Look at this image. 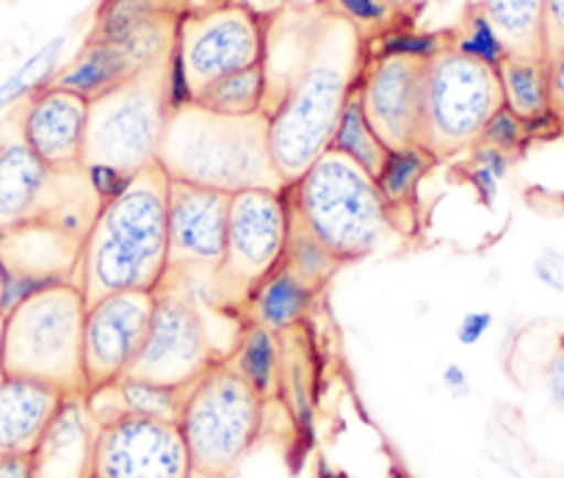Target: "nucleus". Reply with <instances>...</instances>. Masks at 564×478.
<instances>
[{
    "label": "nucleus",
    "mask_w": 564,
    "mask_h": 478,
    "mask_svg": "<svg viewBox=\"0 0 564 478\" xmlns=\"http://www.w3.org/2000/svg\"><path fill=\"white\" fill-rule=\"evenodd\" d=\"M435 155L430 150H423L421 144H412V146H401V150H388L384 155V164L382 170L377 172V188L382 194V199L388 203L390 216H393V225H395V216L401 210H410L415 205L417 197V188L421 183L426 181V175L432 172V166H437Z\"/></svg>",
    "instance_id": "obj_24"
},
{
    "label": "nucleus",
    "mask_w": 564,
    "mask_h": 478,
    "mask_svg": "<svg viewBox=\"0 0 564 478\" xmlns=\"http://www.w3.org/2000/svg\"><path fill=\"white\" fill-rule=\"evenodd\" d=\"M64 51H67V34L53 36L45 45L36 47L18 69H12L7 78L0 80V117L23 106L31 95L45 89L56 78V73L64 64Z\"/></svg>",
    "instance_id": "obj_27"
},
{
    "label": "nucleus",
    "mask_w": 564,
    "mask_h": 478,
    "mask_svg": "<svg viewBox=\"0 0 564 478\" xmlns=\"http://www.w3.org/2000/svg\"><path fill=\"white\" fill-rule=\"evenodd\" d=\"M441 384H443V390H446L448 395H454V399H465V395L470 393L468 371H465L459 362H448V366L443 368Z\"/></svg>",
    "instance_id": "obj_41"
},
{
    "label": "nucleus",
    "mask_w": 564,
    "mask_h": 478,
    "mask_svg": "<svg viewBox=\"0 0 564 478\" xmlns=\"http://www.w3.org/2000/svg\"><path fill=\"white\" fill-rule=\"evenodd\" d=\"M0 238H3V236H0Z\"/></svg>",
    "instance_id": "obj_48"
},
{
    "label": "nucleus",
    "mask_w": 564,
    "mask_h": 478,
    "mask_svg": "<svg viewBox=\"0 0 564 478\" xmlns=\"http://www.w3.org/2000/svg\"><path fill=\"white\" fill-rule=\"evenodd\" d=\"M0 478H31L29 456H0Z\"/></svg>",
    "instance_id": "obj_42"
},
{
    "label": "nucleus",
    "mask_w": 564,
    "mask_h": 478,
    "mask_svg": "<svg viewBox=\"0 0 564 478\" xmlns=\"http://www.w3.org/2000/svg\"><path fill=\"white\" fill-rule=\"evenodd\" d=\"M542 382H545V393L547 399H551V404L556 406L558 412H564V346H558L556 355L547 360Z\"/></svg>",
    "instance_id": "obj_39"
},
{
    "label": "nucleus",
    "mask_w": 564,
    "mask_h": 478,
    "mask_svg": "<svg viewBox=\"0 0 564 478\" xmlns=\"http://www.w3.org/2000/svg\"><path fill=\"white\" fill-rule=\"evenodd\" d=\"M7 379V366H3V313H0V382Z\"/></svg>",
    "instance_id": "obj_44"
},
{
    "label": "nucleus",
    "mask_w": 564,
    "mask_h": 478,
    "mask_svg": "<svg viewBox=\"0 0 564 478\" xmlns=\"http://www.w3.org/2000/svg\"><path fill=\"white\" fill-rule=\"evenodd\" d=\"M481 144H490L496 150L509 152L512 157H518L525 146L531 144L529 130H525V122L518 117V113L509 111L507 106L498 108L496 113L490 117V122L485 124L481 130Z\"/></svg>",
    "instance_id": "obj_35"
},
{
    "label": "nucleus",
    "mask_w": 564,
    "mask_h": 478,
    "mask_svg": "<svg viewBox=\"0 0 564 478\" xmlns=\"http://www.w3.org/2000/svg\"><path fill=\"white\" fill-rule=\"evenodd\" d=\"M219 360L199 298L183 282L164 280V285L155 291V307L144 344L124 377L192 388Z\"/></svg>",
    "instance_id": "obj_11"
},
{
    "label": "nucleus",
    "mask_w": 564,
    "mask_h": 478,
    "mask_svg": "<svg viewBox=\"0 0 564 478\" xmlns=\"http://www.w3.org/2000/svg\"><path fill=\"white\" fill-rule=\"evenodd\" d=\"M100 423L86 393H67L31 450V478H91Z\"/></svg>",
    "instance_id": "obj_19"
},
{
    "label": "nucleus",
    "mask_w": 564,
    "mask_h": 478,
    "mask_svg": "<svg viewBox=\"0 0 564 478\" xmlns=\"http://www.w3.org/2000/svg\"><path fill=\"white\" fill-rule=\"evenodd\" d=\"M86 296L75 280L40 287L3 313V366L12 377L36 379L62 393H86Z\"/></svg>",
    "instance_id": "obj_6"
},
{
    "label": "nucleus",
    "mask_w": 564,
    "mask_h": 478,
    "mask_svg": "<svg viewBox=\"0 0 564 478\" xmlns=\"http://www.w3.org/2000/svg\"><path fill=\"white\" fill-rule=\"evenodd\" d=\"M265 14L243 3H216L177 18L175 67L188 97L197 100L210 84L263 62Z\"/></svg>",
    "instance_id": "obj_10"
},
{
    "label": "nucleus",
    "mask_w": 564,
    "mask_h": 478,
    "mask_svg": "<svg viewBox=\"0 0 564 478\" xmlns=\"http://www.w3.org/2000/svg\"><path fill=\"white\" fill-rule=\"evenodd\" d=\"M232 194L214 188L192 186V183L170 181L166 199V232H170V274L192 287H208L214 298V282L225 260L227 243V214H230Z\"/></svg>",
    "instance_id": "obj_12"
},
{
    "label": "nucleus",
    "mask_w": 564,
    "mask_h": 478,
    "mask_svg": "<svg viewBox=\"0 0 564 478\" xmlns=\"http://www.w3.org/2000/svg\"><path fill=\"white\" fill-rule=\"evenodd\" d=\"M282 263L289 265L302 282L313 287V291H322L329 280H333L335 271L340 269L338 260L300 225V221L291 216V236L289 247H285V258Z\"/></svg>",
    "instance_id": "obj_32"
},
{
    "label": "nucleus",
    "mask_w": 564,
    "mask_h": 478,
    "mask_svg": "<svg viewBox=\"0 0 564 478\" xmlns=\"http://www.w3.org/2000/svg\"><path fill=\"white\" fill-rule=\"evenodd\" d=\"M329 146L338 152H344L346 157H351V161H355V164H360L368 175L377 177V172L382 170L384 155H388V146H384V141L379 139L377 130H373L371 122H368L357 91L349 97V102H346L344 113H340L338 128H335L333 144Z\"/></svg>",
    "instance_id": "obj_30"
},
{
    "label": "nucleus",
    "mask_w": 564,
    "mask_h": 478,
    "mask_svg": "<svg viewBox=\"0 0 564 478\" xmlns=\"http://www.w3.org/2000/svg\"><path fill=\"white\" fill-rule=\"evenodd\" d=\"M153 307L155 291H119L86 304V390L117 382L130 371L141 344H144V335H148Z\"/></svg>",
    "instance_id": "obj_13"
},
{
    "label": "nucleus",
    "mask_w": 564,
    "mask_h": 478,
    "mask_svg": "<svg viewBox=\"0 0 564 478\" xmlns=\"http://www.w3.org/2000/svg\"><path fill=\"white\" fill-rule=\"evenodd\" d=\"M501 106L498 69L446 45L423 69L421 146L437 161L465 155Z\"/></svg>",
    "instance_id": "obj_7"
},
{
    "label": "nucleus",
    "mask_w": 564,
    "mask_h": 478,
    "mask_svg": "<svg viewBox=\"0 0 564 478\" xmlns=\"http://www.w3.org/2000/svg\"><path fill=\"white\" fill-rule=\"evenodd\" d=\"M289 203L291 216L340 265L373 254L395 230L373 175L333 146L291 183Z\"/></svg>",
    "instance_id": "obj_5"
},
{
    "label": "nucleus",
    "mask_w": 564,
    "mask_h": 478,
    "mask_svg": "<svg viewBox=\"0 0 564 478\" xmlns=\"http://www.w3.org/2000/svg\"><path fill=\"white\" fill-rule=\"evenodd\" d=\"M423 69L426 58L401 53H371L362 69L357 97L388 150L421 144Z\"/></svg>",
    "instance_id": "obj_14"
},
{
    "label": "nucleus",
    "mask_w": 564,
    "mask_h": 478,
    "mask_svg": "<svg viewBox=\"0 0 564 478\" xmlns=\"http://www.w3.org/2000/svg\"><path fill=\"white\" fill-rule=\"evenodd\" d=\"M192 478H221V476H214V472H205V470H197V467H194Z\"/></svg>",
    "instance_id": "obj_45"
},
{
    "label": "nucleus",
    "mask_w": 564,
    "mask_h": 478,
    "mask_svg": "<svg viewBox=\"0 0 564 478\" xmlns=\"http://www.w3.org/2000/svg\"><path fill=\"white\" fill-rule=\"evenodd\" d=\"M170 181L238 194L247 188H289L269 144V117H230L199 102L175 108L159 155Z\"/></svg>",
    "instance_id": "obj_3"
},
{
    "label": "nucleus",
    "mask_w": 564,
    "mask_h": 478,
    "mask_svg": "<svg viewBox=\"0 0 564 478\" xmlns=\"http://www.w3.org/2000/svg\"><path fill=\"white\" fill-rule=\"evenodd\" d=\"M463 157V175L468 181V186L474 188V194L481 203L496 205L503 186L512 177L514 157L509 152L496 150V146L481 144V141L476 146H470Z\"/></svg>",
    "instance_id": "obj_31"
},
{
    "label": "nucleus",
    "mask_w": 564,
    "mask_h": 478,
    "mask_svg": "<svg viewBox=\"0 0 564 478\" xmlns=\"http://www.w3.org/2000/svg\"><path fill=\"white\" fill-rule=\"evenodd\" d=\"M503 106L523 122L553 111L551 102V64L545 56H514L509 53L498 67Z\"/></svg>",
    "instance_id": "obj_22"
},
{
    "label": "nucleus",
    "mask_w": 564,
    "mask_h": 478,
    "mask_svg": "<svg viewBox=\"0 0 564 478\" xmlns=\"http://www.w3.org/2000/svg\"><path fill=\"white\" fill-rule=\"evenodd\" d=\"M170 18H181L170 0H100L86 40L128 42Z\"/></svg>",
    "instance_id": "obj_26"
},
{
    "label": "nucleus",
    "mask_w": 564,
    "mask_h": 478,
    "mask_svg": "<svg viewBox=\"0 0 564 478\" xmlns=\"http://www.w3.org/2000/svg\"><path fill=\"white\" fill-rule=\"evenodd\" d=\"M170 3L177 9V12L186 14V12H199V9H210L216 7V3H225V0H170Z\"/></svg>",
    "instance_id": "obj_43"
},
{
    "label": "nucleus",
    "mask_w": 564,
    "mask_h": 478,
    "mask_svg": "<svg viewBox=\"0 0 564 478\" xmlns=\"http://www.w3.org/2000/svg\"><path fill=\"white\" fill-rule=\"evenodd\" d=\"M113 390H117L119 410H122L124 417L181 423L188 388H172V384H159L150 382V379L122 377L113 382Z\"/></svg>",
    "instance_id": "obj_28"
},
{
    "label": "nucleus",
    "mask_w": 564,
    "mask_h": 478,
    "mask_svg": "<svg viewBox=\"0 0 564 478\" xmlns=\"http://www.w3.org/2000/svg\"><path fill=\"white\" fill-rule=\"evenodd\" d=\"M20 135L53 172H75L84 166L89 100L62 86L47 84L14 108Z\"/></svg>",
    "instance_id": "obj_17"
},
{
    "label": "nucleus",
    "mask_w": 564,
    "mask_h": 478,
    "mask_svg": "<svg viewBox=\"0 0 564 478\" xmlns=\"http://www.w3.org/2000/svg\"><path fill=\"white\" fill-rule=\"evenodd\" d=\"M551 64V102H553V111L558 113V119L564 122V47L558 53H553L547 58Z\"/></svg>",
    "instance_id": "obj_40"
},
{
    "label": "nucleus",
    "mask_w": 564,
    "mask_h": 478,
    "mask_svg": "<svg viewBox=\"0 0 564 478\" xmlns=\"http://www.w3.org/2000/svg\"><path fill=\"white\" fill-rule=\"evenodd\" d=\"M172 47L166 56L135 73L124 84L89 100L84 172L108 199L130 177L159 164L172 111Z\"/></svg>",
    "instance_id": "obj_4"
},
{
    "label": "nucleus",
    "mask_w": 564,
    "mask_h": 478,
    "mask_svg": "<svg viewBox=\"0 0 564 478\" xmlns=\"http://www.w3.org/2000/svg\"><path fill=\"white\" fill-rule=\"evenodd\" d=\"M194 102L210 108L216 113H230V117H249V113H263L265 106V75L263 64L238 69L225 75L216 84H210Z\"/></svg>",
    "instance_id": "obj_29"
},
{
    "label": "nucleus",
    "mask_w": 564,
    "mask_h": 478,
    "mask_svg": "<svg viewBox=\"0 0 564 478\" xmlns=\"http://www.w3.org/2000/svg\"><path fill=\"white\" fill-rule=\"evenodd\" d=\"M496 324V315L490 309H470L459 318L457 324V340L463 346H476L487 338V333L492 329Z\"/></svg>",
    "instance_id": "obj_38"
},
{
    "label": "nucleus",
    "mask_w": 564,
    "mask_h": 478,
    "mask_svg": "<svg viewBox=\"0 0 564 478\" xmlns=\"http://www.w3.org/2000/svg\"><path fill=\"white\" fill-rule=\"evenodd\" d=\"M192 470L177 423L122 417L100 428L91 478H192Z\"/></svg>",
    "instance_id": "obj_15"
},
{
    "label": "nucleus",
    "mask_w": 564,
    "mask_h": 478,
    "mask_svg": "<svg viewBox=\"0 0 564 478\" xmlns=\"http://www.w3.org/2000/svg\"><path fill=\"white\" fill-rule=\"evenodd\" d=\"M291 236L289 188H247L230 197L225 260L214 282V304L247 307L254 287L282 265Z\"/></svg>",
    "instance_id": "obj_9"
},
{
    "label": "nucleus",
    "mask_w": 564,
    "mask_h": 478,
    "mask_svg": "<svg viewBox=\"0 0 564 478\" xmlns=\"http://www.w3.org/2000/svg\"><path fill=\"white\" fill-rule=\"evenodd\" d=\"M318 3L335 18L355 25L368 42H379L390 31L401 29L399 18L404 9H399L390 0H318Z\"/></svg>",
    "instance_id": "obj_33"
},
{
    "label": "nucleus",
    "mask_w": 564,
    "mask_h": 478,
    "mask_svg": "<svg viewBox=\"0 0 564 478\" xmlns=\"http://www.w3.org/2000/svg\"><path fill=\"white\" fill-rule=\"evenodd\" d=\"M175 29L177 18H170L128 42L86 40L84 47L67 64H62L51 84L95 100L166 56L175 47Z\"/></svg>",
    "instance_id": "obj_16"
},
{
    "label": "nucleus",
    "mask_w": 564,
    "mask_h": 478,
    "mask_svg": "<svg viewBox=\"0 0 564 478\" xmlns=\"http://www.w3.org/2000/svg\"><path fill=\"white\" fill-rule=\"evenodd\" d=\"M448 45L454 51L465 53L470 58H479V62L490 64V67H501L503 58L509 56V47L503 45V40L498 36V31L492 29L490 20L479 12L476 7L468 3V12L459 20V25L454 31H448Z\"/></svg>",
    "instance_id": "obj_34"
},
{
    "label": "nucleus",
    "mask_w": 564,
    "mask_h": 478,
    "mask_svg": "<svg viewBox=\"0 0 564 478\" xmlns=\"http://www.w3.org/2000/svg\"><path fill=\"white\" fill-rule=\"evenodd\" d=\"M479 9L509 53L514 56H545L542 53V0H470Z\"/></svg>",
    "instance_id": "obj_25"
},
{
    "label": "nucleus",
    "mask_w": 564,
    "mask_h": 478,
    "mask_svg": "<svg viewBox=\"0 0 564 478\" xmlns=\"http://www.w3.org/2000/svg\"><path fill=\"white\" fill-rule=\"evenodd\" d=\"M64 395L53 384L7 373L0 382V456H31Z\"/></svg>",
    "instance_id": "obj_20"
},
{
    "label": "nucleus",
    "mask_w": 564,
    "mask_h": 478,
    "mask_svg": "<svg viewBox=\"0 0 564 478\" xmlns=\"http://www.w3.org/2000/svg\"><path fill=\"white\" fill-rule=\"evenodd\" d=\"M265 401L227 366L216 362L186 390L181 432L197 470L227 478L260 434Z\"/></svg>",
    "instance_id": "obj_8"
},
{
    "label": "nucleus",
    "mask_w": 564,
    "mask_h": 478,
    "mask_svg": "<svg viewBox=\"0 0 564 478\" xmlns=\"http://www.w3.org/2000/svg\"><path fill=\"white\" fill-rule=\"evenodd\" d=\"M225 362L263 401L274 399L280 390V335L271 329L247 322L243 333L238 335L236 349L225 357Z\"/></svg>",
    "instance_id": "obj_23"
},
{
    "label": "nucleus",
    "mask_w": 564,
    "mask_h": 478,
    "mask_svg": "<svg viewBox=\"0 0 564 478\" xmlns=\"http://www.w3.org/2000/svg\"><path fill=\"white\" fill-rule=\"evenodd\" d=\"M316 293L318 291H313L307 282H302L289 265L282 263L254 287L243 313L252 324H260V327L271 329L274 335H282L300 327Z\"/></svg>",
    "instance_id": "obj_21"
},
{
    "label": "nucleus",
    "mask_w": 564,
    "mask_h": 478,
    "mask_svg": "<svg viewBox=\"0 0 564 478\" xmlns=\"http://www.w3.org/2000/svg\"><path fill=\"white\" fill-rule=\"evenodd\" d=\"M531 274L542 287L553 293H564V252L556 247H545L536 252L531 263Z\"/></svg>",
    "instance_id": "obj_36"
},
{
    "label": "nucleus",
    "mask_w": 564,
    "mask_h": 478,
    "mask_svg": "<svg viewBox=\"0 0 564 478\" xmlns=\"http://www.w3.org/2000/svg\"><path fill=\"white\" fill-rule=\"evenodd\" d=\"M562 346H564V335H562Z\"/></svg>",
    "instance_id": "obj_47"
},
{
    "label": "nucleus",
    "mask_w": 564,
    "mask_h": 478,
    "mask_svg": "<svg viewBox=\"0 0 564 478\" xmlns=\"http://www.w3.org/2000/svg\"><path fill=\"white\" fill-rule=\"evenodd\" d=\"M368 58L371 42L318 0L265 14L263 113L271 155L289 186L329 150Z\"/></svg>",
    "instance_id": "obj_1"
},
{
    "label": "nucleus",
    "mask_w": 564,
    "mask_h": 478,
    "mask_svg": "<svg viewBox=\"0 0 564 478\" xmlns=\"http://www.w3.org/2000/svg\"><path fill=\"white\" fill-rule=\"evenodd\" d=\"M564 47V0H542V53L551 58Z\"/></svg>",
    "instance_id": "obj_37"
},
{
    "label": "nucleus",
    "mask_w": 564,
    "mask_h": 478,
    "mask_svg": "<svg viewBox=\"0 0 564 478\" xmlns=\"http://www.w3.org/2000/svg\"><path fill=\"white\" fill-rule=\"evenodd\" d=\"M170 177L161 164L102 199L84 243L75 282L86 304L119 291H159L170 274Z\"/></svg>",
    "instance_id": "obj_2"
},
{
    "label": "nucleus",
    "mask_w": 564,
    "mask_h": 478,
    "mask_svg": "<svg viewBox=\"0 0 564 478\" xmlns=\"http://www.w3.org/2000/svg\"><path fill=\"white\" fill-rule=\"evenodd\" d=\"M390 3H395V7H399V9L410 7V0H390Z\"/></svg>",
    "instance_id": "obj_46"
},
{
    "label": "nucleus",
    "mask_w": 564,
    "mask_h": 478,
    "mask_svg": "<svg viewBox=\"0 0 564 478\" xmlns=\"http://www.w3.org/2000/svg\"><path fill=\"white\" fill-rule=\"evenodd\" d=\"M58 172L25 144L18 122L0 128V236L40 221L56 203Z\"/></svg>",
    "instance_id": "obj_18"
}]
</instances>
